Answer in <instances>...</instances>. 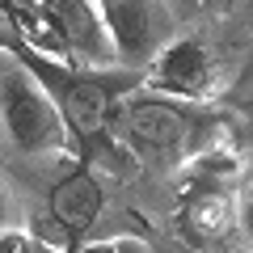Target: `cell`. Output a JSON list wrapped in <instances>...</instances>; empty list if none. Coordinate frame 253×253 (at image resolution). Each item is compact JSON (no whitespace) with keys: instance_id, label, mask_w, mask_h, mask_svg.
I'll return each mask as SVG.
<instances>
[{"instance_id":"obj_1","label":"cell","mask_w":253,"mask_h":253,"mask_svg":"<svg viewBox=\"0 0 253 253\" xmlns=\"http://www.w3.org/2000/svg\"><path fill=\"white\" fill-rule=\"evenodd\" d=\"M21 42L68 63H110L118 59L93 0H4Z\"/></svg>"},{"instance_id":"obj_2","label":"cell","mask_w":253,"mask_h":253,"mask_svg":"<svg viewBox=\"0 0 253 253\" xmlns=\"http://www.w3.org/2000/svg\"><path fill=\"white\" fill-rule=\"evenodd\" d=\"M21 63L42 81V89L55 97L59 114L68 118L72 135L81 144L97 139L101 131L110 126V110H114V93L123 84H131V72H118V76H101V72H89L84 63H68V59H55V55H42V51H17Z\"/></svg>"},{"instance_id":"obj_3","label":"cell","mask_w":253,"mask_h":253,"mask_svg":"<svg viewBox=\"0 0 253 253\" xmlns=\"http://www.w3.org/2000/svg\"><path fill=\"white\" fill-rule=\"evenodd\" d=\"M0 126H4L9 144L30 156H63L72 152L76 139L55 97L42 89V81L26 63L0 81Z\"/></svg>"},{"instance_id":"obj_4","label":"cell","mask_w":253,"mask_h":253,"mask_svg":"<svg viewBox=\"0 0 253 253\" xmlns=\"http://www.w3.org/2000/svg\"><path fill=\"white\" fill-rule=\"evenodd\" d=\"M106 21L114 55L126 68H148L173 42V13L165 0H93Z\"/></svg>"},{"instance_id":"obj_5","label":"cell","mask_w":253,"mask_h":253,"mask_svg":"<svg viewBox=\"0 0 253 253\" xmlns=\"http://www.w3.org/2000/svg\"><path fill=\"white\" fill-rule=\"evenodd\" d=\"M123 126H126V139L135 148H148V152H203L207 148V126L194 118V110L177 97H139L126 106L123 114Z\"/></svg>"},{"instance_id":"obj_6","label":"cell","mask_w":253,"mask_h":253,"mask_svg":"<svg viewBox=\"0 0 253 253\" xmlns=\"http://www.w3.org/2000/svg\"><path fill=\"white\" fill-rule=\"evenodd\" d=\"M144 81L152 93L177 101H211L219 93V63L203 38L194 34H177L152 63L144 68Z\"/></svg>"},{"instance_id":"obj_7","label":"cell","mask_w":253,"mask_h":253,"mask_svg":"<svg viewBox=\"0 0 253 253\" xmlns=\"http://www.w3.org/2000/svg\"><path fill=\"white\" fill-rule=\"evenodd\" d=\"M177 232L194 249H215L236 232V194L224 181H190L177 203Z\"/></svg>"},{"instance_id":"obj_8","label":"cell","mask_w":253,"mask_h":253,"mask_svg":"<svg viewBox=\"0 0 253 253\" xmlns=\"http://www.w3.org/2000/svg\"><path fill=\"white\" fill-rule=\"evenodd\" d=\"M101 207H106V190H101L93 169L63 173L51 190V219L63 228V236H84L97 224Z\"/></svg>"},{"instance_id":"obj_9","label":"cell","mask_w":253,"mask_h":253,"mask_svg":"<svg viewBox=\"0 0 253 253\" xmlns=\"http://www.w3.org/2000/svg\"><path fill=\"white\" fill-rule=\"evenodd\" d=\"M236 236H241V245L253 253V181L236 194Z\"/></svg>"},{"instance_id":"obj_10","label":"cell","mask_w":253,"mask_h":253,"mask_svg":"<svg viewBox=\"0 0 253 253\" xmlns=\"http://www.w3.org/2000/svg\"><path fill=\"white\" fill-rule=\"evenodd\" d=\"M76 253H152V245L139 241V236H114V241H97V245H84Z\"/></svg>"},{"instance_id":"obj_11","label":"cell","mask_w":253,"mask_h":253,"mask_svg":"<svg viewBox=\"0 0 253 253\" xmlns=\"http://www.w3.org/2000/svg\"><path fill=\"white\" fill-rule=\"evenodd\" d=\"M0 253H42L34 245V236L26 232V228H0Z\"/></svg>"},{"instance_id":"obj_12","label":"cell","mask_w":253,"mask_h":253,"mask_svg":"<svg viewBox=\"0 0 253 253\" xmlns=\"http://www.w3.org/2000/svg\"><path fill=\"white\" fill-rule=\"evenodd\" d=\"M13 224V194H9V181L0 177V228Z\"/></svg>"},{"instance_id":"obj_13","label":"cell","mask_w":253,"mask_h":253,"mask_svg":"<svg viewBox=\"0 0 253 253\" xmlns=\"http://www.w3.org/2000/svg\"><path fill=\"white\" fill-rule=\"evenodd\" d=\"M181 4H203V9H211V4H219V0H181Z\"/></svg>"},{"instance_id":"obj_14","label":"cell","mask_w":253,"mask_h":253,"mask_svg":"<svg viewBox=\"0 0 253 253\" xmlns=\"http://www.w3.org/2000/svg\"><path fill=\"white\" fill-rule=\"evenodd\" d=\"M249 181H253V144H249Z\"/></svg>"},{"instance_id":"obj_15","label":"cell","mask_w":253,"mask_h":253,"mask_svg":"<svg viewBox=\"0 0 253 253\" xmlns=\"http://www.w3.org/2000/svg\"><path fill=\"white\" fill-rule=\"evenodd\" d=\"M0 9H4V0H0Z\"/></svg>"},{"instance_id":"obj_16","label":"cell","mask_w":253,"mask_h":253,"mask_svg":"<svg viewBox=\"0 0 253 253\" xmlns=\"http://www.w3.org/2000/svg\"><path fill=\"white\" fill-rule=\"evenodd\" d=\"M42 253H46V249H42Z\"/></svg>"}]
</instances>
